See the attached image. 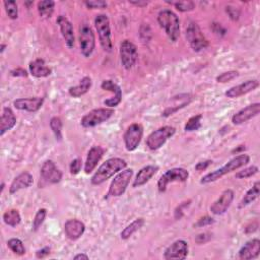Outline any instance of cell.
<instances>
[{
	"instance_id": "obj_35",
	"label": "cell",
	"mask_w": 260,
	"mask_h": 260,
	"mask_svg": "<svg viewBox=\"0 0 260 260\" xmlns=\"http://www.w3.org/2000/svg\"><path fill=\"white\" fill-rule=\"evenodd\" d=\"M50 128L52 130V132L56 138V140L60 141L62 138V121L59 117H52L50 120Z\"/></svg>"
},
{
	"instance_id": "obj_30",
	"label": "cell",
	"mask_w": 260,
	"mask_h": 260,
	"mask_svg": "<svg viewBox=\"0 0 260 260\" xmlns=\"http://www.w3.org/2000/svg\"><path fill=\"white\" fill-rule=\"evenodd\" d=\"M144 224H145L144 219H142V218L136 219L134 222H132L131 224L128 225L126 228H124V230L120 234L121 239L122 240L129 239V238L131 237L134 233H136L138 230H140L144 226Z\"/></svg>"
},
{
	"instance_id": "obj_15",
	"label": "cell",
	"mask_w": 260,
	"mask_h": 260,
	"mask_svg": "<svg viewBox=\"0 0 260 260\" xmlns=\"http://www.w3.org/2000/svg\"><path fill=\"white\" fill-rule=\"evenodd\" d=\"M234 200V191L232 189H226L221 194V196L215 200L210 206V211L215 215L224 214L231 206Z\"/></svg>"
},
{
	"instance_id": "obj_50",
	"label": "cell",
	"mask_w": 260,
	"mask_h": 260,
	"mask_svg": "<svg viewBox=\"0 0 260 260\" xmlns=\"http://www.w3.org/2000/svg\"><path fill=\"white\" fill-rule=\"evenodd\" d=\"M75 260H78V259H84V260H88L90 257L84 254V253H79V254H76L74 257H73Z\"/></svg>"
},
{
	"instance_id": "obj_53",
	"label": "cell",
	"mask_w": 260,
	"mask_h": 260,
	"mask_svg": "<svg viewBox=\"0 0 260 260\" xmlns=\"http://www.w3.org/2000/svg\"><path fill=\"white\" fill-rule=\"evenodd\" d=\"M5 48H6V45L5 44H1V47H0V53H3Z\"/></svg>"
},
{
	"instance_id": "obj_37",
	"label": "cell",
	"mask_w": 260,
	"mask_h": 260,
	"mask_svg": "<svg viewBox=\"0 0 260 260\" xmlns=\"http://www.w3.org/2000/svg\"><path fill=\"white\" fill-rule=\"evenodd\" d=\"M47 215V210L45 208H41L38 210V212L35 215V219L33 221V230L38 231L39 228L44 223Z\"/></svg>"
},
{
	"instance_id": "obj_21",
	"label": "cell",
	"mask_w": 260,
	"mask_h": 260,
	"mask_svg": "<svg viewBox=\"0 0 260 260\" xmlns=\"http://www.w3.org/2000/svg\"><path fill=\"white\" fill-rule=\"evenodd\" d=\"M85 231V226L82 222L78 220H68L64 225V232L68 239L75 241L83 235Z\"/></svg>"
},
{
	"instance_id": "obj_2",
	"label": "cell",
	"mask_w": 260,
	"mask_h": 260,
	"mask_svg": "<svg viewBox=\"0 0 260 260\" xmlns=\"http://www.w3.org/2000/svg\"><path fill=\"white\" fill-rule=\"evenodd\" d=\"M249 162H250V157L248 155L241 154L239 156L235 157L231 161H229L222 168L215 170L213 172H210V173H208V174H206L205 176H203L201 178V180H200V183L201 184H207V183L214 182L216 180L221 179L223 176L228 174V173H231V172H233V171H235L237 169H240V168L244 167Z\"/></svg>"
},
{
	"instance_id": "obj_3",
	"label": "cell",
	"mask_w": 260,
	"mask_h": 260,
	"mask_svg": "<svg viewBox=\"0 0 260 260\" xmlns=\"http://www.w3.org/2000/svg\"><path fill=\"white\" fill-rule=\"evenodd\" d=\"M158 23L172 42L178 40L180 36V21L174 12L169 9L162 10L158 15Z\"/></svg>"
},
{
	"instance_id": "obj_36",
	"label": "cell",
	"mask_w": 260,
	"mask_h": 260,
	"mask_svg": "<svg viewBox=\"0 0 260 260\" xmlns=\"http://www.w3.org/2000/svg\"><path fill=\"white\" fill-rule=\"evenodd\" d=\"M168 4L173 5L177 10L181 11V12H188L191 11L195 8V5L192 1H167Z\"/></svg>"
},
{
	"instance_id": "obj_38",
	"label": "cell",
	"mask_w": 260,
	"mask_h": 260,
	"mask_svg": "<svg viewBox=\"0 0 260 260\" xmlns=\"http://www.w3.org/2000/svg\"><path fill=\"white\" fill-rule=\"evenodd\" d=\"M257 172H258V168L256 166H250L248 168L243 169L242 171H239L238 173H236L235 177L237 179H246V178H249V177H252L253 175H255Z\"/></svg>"
},
{
	"instance_id": "obj_48",
	"label": "cell",
	"mask_w": 260,
	"mask_h": 260,
	"mask_svg": "<svg viewBox=\"0 0 260 260\" xmlns=\"http://www.w3.org/2000/svg\"><path fill=\"white\" fill-rule=\"evenodd\" d=\"M212 164V161H203V162H199L196 166H195V170H197V171H204L206 170L210 165Z\"/></svg>"
},
{
	"instance_id": "obj_28",
	"label": "cell",
	"mask_w": 260,
	"mask_h": 260,
	"mask_svg": "<svg viewBox=\"0 0 260 260\" xmlns=\"http://www.w3.org/2000/svg\"><path fill=\"white\" fill-rule=\"evenodd\" d=\"M92 78L89 76H84L78 85L76 86H72V88L69 89V95L73 98H79L83 95H85L90 91V89L92 88Z\"/></svg>"
},
{
	"instance_id": "obj_47",
	"label": "cell",
	"mask_w": 260,
	"mask_h": 260,
	"mask_svg": "<svg viewBox=\"0 0 260 260\" xmlns=\"http://www.w3.org/2000/svg\"><path fill=\"white\" fill-rule=\"evenodd\" d=\"M212 31L214 32V34L219 35V36H224L226 35V30L222 27L221 24H212Z\"/></svg>"
},
{
	"instance_id": "obj_43",
	"label": "cell",
	"mask_w": 260,
	"mask_h": 260,
	"mask_svg": "<svg viewBox=\"0 0 260 260\" xmlns=\"http://www.w3.org/2000/svg\"><path fill=\"white\" fill-rule=\"evenodd\" d=\"M226 11H227V13L229 14V16H230V18L232 19V20H238V19H239V16H240V10L239 9H238V8H235V7H232V6H228L227 8H226Z\"/></svg>"
},
{
	"instance_id": "obj_12",
	"label": "cell",
	"mask_w": 260,
	"mask_h": 260,
	"mask_svg": "<svg viewBox=\"0 0 260 260\" xmlns=\"http://www.w3.org/2000/svg\"><path fill=\"white\" fill-rule=\"evenodd\" d=\"M142 136H143V127L141 124L133 123L128 126L123 136L125 148L128 151H134L138 147L142 139Z\"/></svg>"
},
{
	"instance_id": "obj_27",
	"label": "cell",
	"mask_w": 260,
	"mask_h": 260,
	"mask_svg": "<svg viewBox=\"0 0 260 260\" xmlns=\"http://www.w3.org/2000/svg\"><path fill=\"white\" fill-rule=\"evenodd\" d=\"M33 182H34V179H33V176L30 174V173H28V172L21 173V174L16 176L14 178V180L12 181L10 188H9V192L11 194H14L17 191H19L20 189L30 187L33 184Z\"/></svg>"
},
{
	"instance_id": "obj_51",
	"label": "cell",
	"mask_w": 260,
	"mask_h": 260,
	"mask_svg": "<svg viewBox=\"0 0 260 260\" xmlns=\"http://www.w3.org/2000/svg\"><path fill=\"white\" fill-rule=\"evenodd\" d=\"M129 3L133 4V5H136V6H140V7L146 6L148 4V2H141V1H129Z\"/></svg>"
},
{
	"instance_id": "obj_40",
	"label": "cell",
	"mask_w": 260,
	"mask_h": 260,
	"mask_svg": "<svg viewBox=\"0 0 260 260\" xmlns=\"http://www.w3.org/2000/svg\"><path fill=\"white\" fill-rule=\"evenodd\" d=\"M238 76H239V73H238V71L232 70V71L224 72L221 75H219L218 77H216V81L221 82V83H226V82H229V81L237 78Z\"/></svg>"
},
{
	"instance_id": "obj_1",
	"label": "cell",
	"mask_w": 260,
	"mask_h": 260,
	"mask_svg": "<svg viewBox=\"0 0 260 260\" xmlns=\"http://www.w3.org/2000/svg\"><path fill=\"white\" fill-rule=\"evenodd\" d=\"M126 166V162L120 158H112L107 160L95 173V175L91 179V182L93 185H100L108 179H110L120 171L124 170Z\"/></svg>"
},
{
	"instance_id": "obj_5",
	"label": "cell",
	"mask_w": 260,
	"mask_h": 260,
	"mask_svg": "<svg viewBox=\"0 0 260 260\" xmlns=\"http://www.w3.org/2000/svg\"><path fill=\"white\" fill-rule=\"evenodd\" d=\"M133 176V170L132 169H124L120 171L118 174L112 180L109 191L107 193L108 197H119L125 192L130 180Z\"/></svg>"
},
{
	"instance_id": "obj_49",
	"label": "cell",
	"mask_w": 260,
	"mask_h": 260,
	"mask_svg": "<svg viewBox=\"0 0 260 260\" xmlns=\"http://www.w3.org/2000/svg\"><path fill=\"white\" fill-rule=\"evenodd\" d=\"M49 254H50V247H44L36 252V256L38 258H44Z\"/></svg>"
},
{
	"instance_id": "obj_41",
	"label": "cell",
	"mask_w": 260,
	"mask_h": 260,
	"mask_svg": "<svg viewBox=\"0 0 260 260\" xmlns=\"http://www.w3.org/2000/svg\"><path fill=\"white\" fill-rule=\"evenodd\" d=\"M85 6L89 9H104L107 7V2L102 0H90V1H84Z\"/></svg>"
},
{
	"instance_id": "obj_10",
	"label": "cell",
	"mask_w": 260,
	"mask_h": 260,
	"mask_svg": "<svg viewBox=\"0 0 260 260\" xmlns=\"http://www.w3.org/2000/svg\"><path fill=\"white\" fill-rule=\"evenodd\" d=\"M80 51L84 57H90L96 47V38L93 29L86 24L79 27Z\"/></svg>"
},
{
	"instance_id": "obj_22",
	"label": "cell",
	"mask_w": 260,
	"mask_h": 260,
	"mask_svg": "<svg viewBox=\"0 0 260 260\" xmlns=\"http://www.w3.org/2000/svg\"><path fill=\"white\" fill-rule=\"evenodd\" d=\"M103 155H104V149L101 146H93L89 150L88 158H86L84 164L85 174H90V173H92L96 169L98 163L103 158Z\"/></svg>"
},
{
	"instance_id": "obj_6",
	"label": "cell",
	"mask_w": 260,
	"mask_h": 260,
	"mask_svg": "<svg viewBox=\"0 0 260 260\" xmlns=\"http://www.w3.org/2000/svg\"><path fill=\"white\" fill-rule=\"evenodd\" d=\"M176 133V129L173 126H163L151 132L146 138V145L150 150H157L161 148L168 139L174 136Z\"/></svg>"
},
{
	"instance_id": "obj_16",
	"label": "cell",
	"mask_w": 260,
	"mask_h": 260,
	"mask_svg": "<svg viewBox=\"0 0 260 260\" xmlns=\"http://www.w3.org/2000/svg\"><path fill=\"white\" fill-rule=\"evenodd\" d=\"M41 176L45 181L51 184H56L62 179V173L56 167L55 163L51 160H47L42 165Z\"/></svg>"
},
{
	"instance_id": "obj_23",
	"label": "cell",
	"mask_w": 260,
	"mask_h": 260,
	"mask_svg": "<svg viewBox=\"0 0 260 260\" xmlns=\"http://www.w3.org/2000/svg\"><path fill=\"white\" fill-rule=\"evenodd\" d=\"M29 69H30V73L37 78L48 77L52 72V70L46 65L44 59H41V58H37L31 61L29 65Z\"/></svg>"
},
{
	"instance_id": "obj_33",
	"label": "cell",
	"mask_w": 260,
	"mask_h": 260,
	"mask_svg": "<svg viewBox=\"0 0 260 260\" xmlns=\"http://www.w3.org/2000/svg\"><path fill=\"white\" fill-rule=\"evenodd\" d=\"M201 119H202L201 114L190 117L184 126L185 131L191 132V131H196V130H198L201 127Z\"/></svg>"
},
{
	"instance_id": "obj_32",
	"label": "cell",
	"mask_w": 260,
	"mask_h": 260,
	"mask_svg": "<svg viewBox=\"0 0 260 260\" xmlns=\"http://www.w3.org/2000/svg\"><path fill=\"white\" fill-rule=\"evenodd\" d=\"M3 221L6 225L10 227H16L20 224L21 218L18 210L16 209H9L3 214Z\"/></svg>"
},
{
	"instance_id": "obj_4",
	"label": "cell",
	"mask_w": 260,
	"mask_h": 260,
	"mask_svg": "<svg viewBox=\"0 0 260 260\" xmlns=\"http://www.w3.org/2000/svg\"><path fill=\"white\" fill-rule=\"evenodd\" d=\"M95 27L98 32L100 44L105 52H111L113 44L111 40L110 20L106 14H98L95 17Z\"/></svg>"
},
{
	"instance_id": "obj_18",
	"label": "cell",
	"mask_w": 260,
	"mask_h": 260,
	"mask_svg": "<svg viewBox=\"0 0 260 260\" xmlns=\"http://www.w3.org/2000/svg\"><path fill=\"white\" fill-rule=\"evenodd\" d=\"M259 82L256 79H251V80H247L241 84H238L236 86H233L230 90H228L226 92V97L230 98V99H236V98H239L241 96L247 95L248 93L253 92L254 90H256L258 88Z\"/></svg>"
},
{
	"instance_id": "obj_19",
	"label": "cell",
	"mask_w": 260,
	"mask_h": 260,
	"mask_svg": "<svg viewBox=\"0 0 260 260\" xmlns=\"http://www.w3.org/2000/svg\"><path fill=\"white\" fill-rule=\"evenodd\" d=\"M101 88L104 91H108V92H111V93L114 94V97L104 101V104L106 106L113 108V107L118 106L121 103L122 92H121L120 86L117 83L113 82L112 80H104L101 84Z\"/></svg>"
},
{
	"instance_id": "obj_13",
	"label": "cell",
	"mask_w": 260,
	"mask_h": 260,
	"mask_svg": "<svg viewBox=\"0 0 260 260\" xmlns=\"http://www.w3.org/2000/svg\"><path fill=\"white\" fill-rule=\"evenodd\" d=\"M56 23L60 29L61 35L65 40L66 45L68 46V48L72 49L75 45V37H74L73 26L70 23V20L63 15H59L56 19Z\"/></svg>"
},
{
	"instance_id": "obj_29",
	"label": "cell",
	"mask_w": 260,
	"mask_h": 260,
	"mask_svg": "<svg viewBox=\"0 0 260 260\" xmlns=\"http://www.w3.org/2000/svg\"><path fill=\"white\" fill-rule=\"evenodd\" d=\"M259 190H260V182L256 181L254 183V185L245 193V195L241 199L239 206H238V207H239L240 209L244 208V207L248 206L250 203H252L255 199H257L258 196H259Z\"/></svg>"
},
{
	"instance_id": "obj_52",
	"label": "cell",
	"mask_w": 260,
	"mask_h": 260,
	"mask_svg": "<svg viewBox=\"0 0 260 260\" xmlns=\"http://www.w3.org/2000/svg\"><path fill=\"white\" fill-rule=\"evenodd\" d=\"M245 149V146L244 145H240L239 147H238V148H235L234 150H233V153H239V151H241V150H244Z\"/></svg>"
},
{
	"instance_id": "obj_54",
	"label": "cell",
	"mask_w": 260,
	"mask_h": 260,
	"mask_svg": "<svg viewBox=\"0 0 260 260\" xmlns=\"http://www.w3.org/2000/svg\"><path fill=\"white\" fill-rule=\"evenodd\" d=\"M4 186H5V184H4V183H2V184H1V193H2V192H3V190H4Z\"/></svg>"
},
{
	"instance_id": "obj_17",
	"label": "cell",
	"mask_w": 260,
	"mask_h": 260,
	"mask_svg": "<svg viewBox=\"0 0 260 260\" xmlns=\"http://www.w3.org/2000/svg\"><path fill=\"white\" fill-rule=\"evenodd\" d=\"M260 112V104L259 103H254L251 104L245 108H243L242 110H240L239 112H237L236 114L233 115L232 117V122L235 125H240L243 124L245 122H247L248 120L252 119L253 117L257 116Z\"/></svg>"
},
{
	"instance_id": "obj_24",
	"label": "cell",
	"mask_w": 260,
	"mask_h": 260,
	"mask_svg": "<svg viewBox=\"0 0 260 260\" xmlns=\"http://www.w3.org/2000/svg\"><path fill=\"white\" fill-rule=\"evenodd\" d=\"M16 124V117L13 113V111L8 107H5L2 114L1 118H0V135L3 136L5 132H7L8 130L12 129Z\"/></svg>"
},
{
	"instance_id": "obj_39",
	"label": "cell",
	"mask_w": 260,
	"mask_h": 260,
	"mask_svg": "<svg viewBox=\"0 0 260 260\" xmlns=\"http://www.w3.org/2000/svg\"><path fill=\"white\" fill-rule=\"evenodd\" d=\"M4 7L10 19H16L18 17V8L15 1H4Z\"/></svg>"
},
{
	"instance_id": "obj_25",
	"label": "cell",
	"mask_w": 260,
	"mask_h": 260,
	"mask_svg": "<svg viewBox=\"0 0 260 260\" xmlns=\"http://www.w3.org/2000/svg\"><path fill=\"white\" fill-rule=\"evenodd\" d=\"M260 252V241L259 239H252L248 241L239 250V258L242 260H249L256 258Z\"/></svg>"
},
{
	"instance_id": "obj_8",
	"label": "cell",
	"mask_w": 260,
	"mask_h": 260,
	"mask_svg": "<svg viewBox=\"0 0 260 260\" xmlns=\"http://www.w3.org/2000/svg\"><path fill=\"white\" fill-rule=\"evenodd\" d=\"M120 60L122 66L126 70H130L134 67L138 59L137 47L129 40H124L120 44Z\"/></svg>"
},
{
	"instance_id": "obj_45",
	"label": "cell",
	"mask_w": 260,
	"mask_h": 260,
	"mask_svg": "<svg viewBox=\"0 0 260 260\" xmlns=\"http://www.w3.org/2000/svg\"><path fill=\"white\" fill-rule=\"evenodd\" d=\"M211 239V235L204 233V234H199L196 238H195V241L198 244H204L206 242H208Z\"/></svg>"
},
{
	"instance_id": "obj_26",
	"label": "cell",
	"mask_w": 260,
	"mask_h": 260,
	"mask_svg": "<svg viewBox=\"0 0 260 260\" xmlns=\"http://www.w3.org/2000/svg\"><path fill=\"white\" fill-rule=\"evenodd\" d=\"M159 167L154 165H148L146 167H143L138 173L133 181V187H140L144 184H146L153 176L158 172Z\"/></svg>"
},
{
	"instance_id": "obj_14",
	"label": "cell",
	"mask_w": 260,
	"mask_h": 260,
	"mask_svg": "<svg viewBox=\"0 0 260 260\" xmlns=\"http://www.w3.org/2000/svg\"><path fill=\"white\" fill-rule=\"evenodd\" d=\"M188 245L184 240H177L172 243L165 251L164 257L167 260H183L187 257Z\"/></svg>"
},
{
	"instance_id": "obj_46",
	"label": "cell",
	"mask_w": 260,
	"mask_h": 260,
	"mask_svg": "<svg viewBox=\"0 0 260 260\" xmlns=\"http://www.w3.org/2000/svg\"><path fill=\"white\" fill-rule=\"evenodd\" d=\"M10 74L14 77H27L28 76V72L23 68L13 69L10 71Z\"/></svg>"
},
{
	"instance_id": "obj_7",
	"label": "cell",
	"mask_w": 260,
	"mask_h": 260,
	"mask_svg": "<svg viewBox=\"0 0 260 260\" xmlns=\"http://www.w3.org/2000/svg\"><path fill=\"white\" fill-rule=\"evenodd\" d=\"M186 39L190 47L195 52H200L207 48L208 41L203 35L199 26L195 23H190L186 29Z\"/></svg>"
},
{
	"instance_id": "obj_11",
	"label": "cell",
	"mask_w": 260,
	"mask_h": 260,
	"mask_svg": "<svg viewBox=\"0 0 260 260\" xmlns=\"http://www.w3.org/2000/svg\"><path fill=\"white\" fill-rule=\"evenodd\" d=\"M189 177V173L184 168H173L168 170L160 177L158 181V189L160 192H165L167 186L172 182H185Z\"/></svg>"
},
{
	"instance_id": "obj_9",
	"label": "cell",
	"mask_w": 260,
	"mask_h": 260,
	"mask_svg": "<svg viewBox=\"0 0 260 260\" xmlns=\"http://www.w3.org/2000/svg\"><path fill=\"white\" fill-rule=\"evenodd\" d=\"M114 114V110L111 108H98L85 114L80 121V124L85 128L95 127L105 121H107Z\"/></svg>"
},
{
	"instance_id": "obj_44",
	"label": "cell",
	"mask_w": 260,
	"mask_h": 260,
	"mask_svg": "<svg viewBox=\"0 0 260 260\" xmlns=\"http://www.w3.org/2000/svg\"><path fill=\"white\" fill-rule=\"evenodd\" d=\"M213 223H214V220L212 218H209V216H204V218H201L200 220H198V222L194 225V227L202 228V227H205V226H209Z\"/></svg>"
},
{
	"instance_id": "obj_31",
	"label": "cell",
	"mask_w": 260,
	"mask_h": 260,
	"mask_svg": "<svg viewBox=\"0 0 260 260\" xmlns=\"http://www.w3.org/2000/svg\"><path fill=\"white\" fill-rule=\"evenodd\" d=\"M55 2L51 0H44L38 2V12L42 18H50L54 12Z\"/></svg>"
},
{
	"instance_id": "obj_20",
	"label": "cell",
	"mask_w": 260,
	"mask_h": 260,
	"mask_svg": "<svg viewBox=\"0 0 260 260\" xmlns=\"http://www.w3.org/2000/svg\"><path fill=\"white\" fill-rule=\"evenodd\" d=\"M44 104L43 98H23L17 99L13 102L14 107L18 110H23L27 112H37L41 109V107Z\"/></svg>"
},
{
	"instance_id": "obj_34",
	"label": "cell",
	"mask_w": 260,
	"mask_h": 260,
	"mask_svg": "<svg viewBox=\"0 0 260 260\" xmlns=\"http://www.w3.org/2000/svg\"><path fill=\"white\" fill-rule=\"evenodd\" d=\"M7 246L13 253L17 255H24L26 253V248L23 241L17 239V238H12V239L8 240Z\"/></svg>"
},
{
	"instance_id": "obj_42",
	"label": "cell",
	"mask_w": 260,
	"mask_h": 260,
	"mask_svg": "<svg viewBox=\"0 0 260 260\" xmlns=\"http://www.w3.org/2000/svg\"><path fill=\"white\" fill-rule=\"evenodd\" d=\"M82 162L80 159H74L70 164V173L72 175H77L81 170Z\"/></svg>"
}]
</instances>
